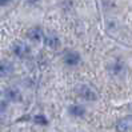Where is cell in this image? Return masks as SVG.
<instances>
[{
	"label": "cell",
	"instance_id": "6da1fadb",
	"mask_svg": "<svg viewBox=\"0 0 132 132\" xmlns=\"http://www.w3.org/2000/svg\"><path fill=\"white\" fill-rule=\"evenodd\" d=\"M77 94H79L83 99L85 100H95L97 96L94 91H92L89 87H87V85H80L79 89H77Z\"/></svg>",
	"mask_w": 132,
	"mask_h": 132
},
{
	"label": "cell",
	"instance_id": "7a4b0ae2",
	"mask_svg": "<svg viewBox=\"0 0 132 132\" xmlns=\"http://www.w3.org/2000/svg\"><path fill=\"white\" fill-rule=\"evenodd\" d=\"M44 40H45V44H47L50 48H52V50H57L60 47V39L55 34H52V32L45 35Z\"/></svg>",
	"mask_w": 132,
	"mask_h": 132
},
{
	"label": "cell",
	"instance_id": "3957f363",
	"mask_svg": "<svg viewBox=\"0 0 132 132\" xmlns=\"http://www.w3.org/2000/svg\"><path fill=\"white\" fill-rule=\"evenodd\" d=\"M43 31L39 28V27H35V28H31L28 31V39L31 42H34V43H40L42 42V39H43Z\"/></svg>",
	"mask_w": 132,
	"mask_h": 132
},
{
	"label": "cell",
	"instance_id": "277c9868",
	"mask_svg": "<svg viewBox=\"0 0 132 132\" xmlns=\"http://www.w3.org/2000/svg\"><path fill=\"white\" fill-rule=\"evenodd\" d=\"M131 128H132V116H127V118L121 119L116 126V129L119 132H127Z\"/></svg>",
	"mask_w": 132,
	"mask_h": 132
},
{
	"label": "cell",
	"instance_id": "5b68a950",
	"mask_svg": "<svg viewBox=\"0 0 132 132\" xmlns=\"http://www.w3.org/2000/svg\"><path fill=\"white\" fill-rule=\"evenodd\" d=\"M13 53L16 56H19V57H23V56H26L27 53L29 52V47L26 44V43H16L13 45Z\"/></svg>",
	"mask_w": 132,
	"mask_h": 132
},
{
	"label": "cell",
	"instance_id": "8992f818",
	"mask_svg": "<svg viewBox=\"0 0 132 132\" xmlns=\"http://www.w3.org/2000/svg\"><path fill=\"white\" fill-rule=\"evenodd\" d=\"M5 97L10 100V102H19L21 99L20 91L15 87H10L8 89H5Z\"/></svg>",
	"mask_w": 132,
	"mask_h": 132
},
{
	"label": "cell",
	"instance_id": "52a82bcc",
	"mask_svg": "<svg viewBox=\"0 0 132 132\" xmlns=\"http://www.w3.org/2000/svg\"><path fill=\"white\" fill-rule=\"evenodd\" d=\"M13 72V65L10 63V61H2L0 63V75L7 77V76H10L12 75Z\"/></svg>",
	"mask_w": 132,
	"mask_h": 132
},
{
	"label": "cell",
	"instance_id": "ba28073f",
	"mask_svg": "<svg viewBox=\"0 0 132 132\" xmlns=\"http://www.w3.org/2000/svg\"><path fill=\"white\" fill-rule=\"evenodd\" d=\"M64 61H65V64H67V65L73 67V65H76V64L80 61V56L77 55L76 52H69V53H67V55H65Z\"/></svg>",
	"mask_w": 132,
	"mask_h": 132
},
{
	"label": "cell",
	"instance_id": "9c48e42d",
	"mask_svg": "<svg viewBox=\"0 0 132 132\" xmlns=\"http://www.w3.org/2000/svg\"><path fill=\"white\" fill-rule=\"evenodd\" d=\"M69 112H71V115H73V116H83L85 113V110L81 105H72L71 108H69Z\"/></svg>",
	"mask_w": 132,
	"mask_h": 132
},
{
	"label": "cell",
	"instance_id": "30bf717a",
	"mask_svg": "<svg viewBox=\"0 0 132 132\" xmlns=\"http://www.w3.org/2000/svg\"><path fill=\"white\" fill-rule=\"evenodd\" d=\"M111 71H112V73H113L115 76H118V75H120V73L124 71V65H123L121 63H115V64L111 67Z\"/></svg>",
	"mask_w": 132,
	"mask_h": 132
},
{
	"label": "cell",
	"instance_id": "8fae6325",
	"mask_svg": "<svg viewBox=\"0 0 132 132\" xmlns=\"http://www.w3.org/2000/svg\"><path fill=\"white\" fill-rule=\"evenodd\" d=\"M34 120H35V123H37V124H47V120H45V118H44V116H40V115L35 116Z\"/></svg>",
	"mask_w": 132,
	"mask_h": 132
},
{
	"label": "cell",
	"instance_id": "7c38bea8",
	"mask_svg": "<svg viewBox=\"0 0 132 132\" xmlns=\"http://www.w3.org/2000/svg\"><path fill=\"white\" fill-rule=\"evenodd\" d=\"M5 116V107L4 105H0V120H3Z\"/></svg>",
	"mask_w": 132,
	"mask_h": 132
},
{
	"label": "cell",
	"instance_id": "4fadbf2b",
	"mask_svg": "<svg viewBox=\"0 0 132 132\" xmlns=\"http://www.w3.org/2000/svg\"><path fill=\"white\" fill-rule=\"evenodd\" d=\"M11 2H12V0H0V7H5V5H8Z\"/></svg>",
	"mask_w": 132,
	"mask_h": 132
},
{
	"label": "cell",
	"instance_id": "5bb4252c",
	"mask_svg": "<svg viewBox=\"0 0 132 132\" xmlns=\"http://www.w3.org/2000/svg\"><path fill=\"white\" fill-rule=\"evenodd\" d=\"M27 2H28L29 4H36V3L39 2V0H27Z\"/></svg>",
	"mask_w": 132,
	"mask_h": 132
}]
</instances>
